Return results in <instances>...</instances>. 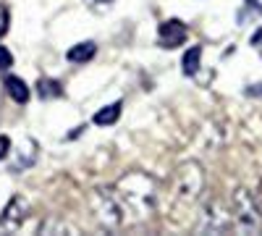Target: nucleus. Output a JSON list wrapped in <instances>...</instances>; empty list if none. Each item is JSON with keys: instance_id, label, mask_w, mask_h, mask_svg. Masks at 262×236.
<instances>
[{"instance_id": "obj_1", "label": "nucleus", "mask_w": 262, "mask_h": 236, "mask_svg": "<svg viewBox=\"0 0 262 236\" xmlns=\"http://www.w3.org/2000/svg\"><path fill=\"white\" fill-rule=\"evenodd\" d=\"M118 205L123 210V218L128 223H142L147 221L158 205V181L149 174L142 170H131L123 179H118V184L113 186Z\"/></svg>"}, {"instance_id": "obj_2", "label": "nucleus", "mask_w": 262, "mask_h": 236, "mask_svg": "<svg viewBox=\"0 0 262 236\" xmlns=\"http://www.w3.org/2000/svg\"><path fill=\"white\" fill-rule=\"evenodd\" d=\"M202 189H205V170H202V165L194 163V160L181 163L179 170H176V176H173V186H170L173 202L189 207V205H194L196 200H200Z\"/></svg>"}, {"instance_id": "obj_3", "label": "nucleus", "mask_w": 262, "mask_h": 236, "mask_svg": "<svg viewBox=\"0 0 262 236\" xmlns=\"http://www.w3.org/2000/svg\"><path fill=\"white\" fill-rule=\"evenodd\" d=\"M231 218L236 233H262V216L254 202V191L236 189L231 197Z\"/></svg>"}, {"instance_id": "obj_4", "label": "nucleus", "mask_w": 262, "mask_h": 236, "mask_svg": "<svg viewBox=\"0 0 262 236\" xmlns=\"http://www.w3.org/2000/svg\"><path fill=\"white\" fill-rule=\"evenodd\" d=\"M90 207L95 212V221L107 231H118L126 223L123 210L118 205V197L113 189H95L90 195Z\"/></svg>"}, {"instance_id": "obj_5", "label": "nucleus", "mask_w": 262, "mask_h": 236, "mask_svg": "<svg viewBox=\"0 0 262 236\" xmlns=\"http://www.w3.org/2000/svg\"><path fill=\"white\" fill-rule=\"evenodd\" d=\"M200 233H231L233 231V218H231V205L221 200L205 202L200 212V223H196Z\"/></svg>"}, {"instance_id": "obj_6", "label": "nucleus", "mask_w": 262, "mask_h": 236, "mask_svg": "<svg viewBox=\"0 0 262 236\" xmlns=\"http://www.w3.org/2000/svg\"><path fill=\"white\" fill-rule=\"evenodd\" d=\"M27 218H29V202H27L24 197L16 195V197L3 207V212H0V231L13 233V231H18L21 226H24Z\"/></svg>"}, {"instance_id": "obj_7", "label": "nucleus", "mask_w": 262, "mask_h": 236, "mask_svg": "<svg viewBox=\"0 0 262 236\" xmlns=\"http://www.w3.org/2000/svg\"><path fill=\"white\" fill-rule=\"evenodd\" d=\"M184 39H186V27L181 24L179 18H170V21H163L160 24L163 48H179V45H184Z\"/></svg>"}, {"instance_id": "obj_8", "label": "nucleus", "mask_w": 262, "mask_h": 236, "mask_svg": "<svg viewBox=\"0 0 262 236\" xmlns=\"http://www.w3.org/2000/svg\"><path fill=\"white\" fill-rule=\"evenodd\" d=\"M34 160H37V142L27 137V149H24V153H16V160L11 163V170H13V174H21V170L32 168Z\"/></svg>"}, {"instance_id": "obj_9", "label": "nucleus", "mask_w": 262, "mask_h": 236, "mask_svg": "<svg viewBox=\"0 0 262 236\" xmlns=\"http://www.w3.org/2000/svg\"><path fill=\"white\" fill-rule=\"evenodd\" d=\"M97 53V45L95 42H79V45L69 48V53H66V58H69L71 63H86V60H92Z\"/></svg>"}, {"instance_id": "obj_10", "label": "nucleus", "mask_w": 262, "mask_h": 236, "mask_svg": "<svg viewBox=\"0 0 262 236\" xmlns=\"http://www.w3.org/2000/svg\"><path fill=\"white\" fill-rule=\"evenodd\" d=\"M6 87H8V95H11L16 102H27V100H29V87H27L24 79L8 76V79H6Z\"/></svg>"}, {"instance_id": "obj_11", "label": "nucleus", "mask_w": 262, "mask_h": 236, "mask_svg": "<svg viewBox=\"0 0 262 236\" xmlns=\"http://www.w3.org/2000/svg\"><path fill=\"white\" fill-rule=\"evenodd\" d=\"M118 116H121V102L105 105L102 111H97V113H95V123H97V126H111V123H116V121H118Z\"/></svg>"}, {"instance_id": "obj_12", "label": "nucleus", "mask_w": 262, "mask_h": 236, "mask_svg": "<svg viewBox=\"0 0 262 236\" xmlns=\"http://www.w3.org/2000/svg\"><path fill=\"white\" fill-rule=\"evenodd\" d=\"M39 233H79V231L60 218H48L45 223H39Z\"/></svg>"}, {"instance_id": "obj_13", "label": "nucleus", "mask_w": 262, "mask_h": 236, "mask_svg": "<svg viewBox=\"0 0 262 236\" xmlns=\"http://www.w3.org/2000/svg\"><path fill=\"white\" fill-rule=\"evenodd\" d=\"M37 92H39L42 100H53V97H60V95H63V87H60L55 79H39Z\"/></svg>"}, {"instance_id": "obj_14", "label": "nucleus", "mask_w": 262, "mask_h": 236, "mask_svg": "<svg viewBox=\"0 0 262 236\" xmlns=\"http://www.w3.org/2000/svg\"><path fill=\"white\" fill-rule=\"evenodd\" d=\"M200 55H202L200 48H191V50L184 55V71H186V74H196V69H200Z\"/></svg>"}, {"instance_id": "obj_15", "label": "nucleus", "mask_w": 262, "mask_h": 236, "mask_svg": "<svg viewBox=\"0 0 262 236\" xmlns=\"http://www.w3.org/2000/svg\"><path fill=\"white\" fill-rule=\"evenodd\" d=\"M11 66H13V55L8 53V48L0 45V71H6V69H11Z\"/></svg>"}, {"instance_id": "obj_16", "label": "nucleus", "mask_w": 262, "mask_h": 236, "mask_svg": "<svg viewBox=\"0 0 262 236\" xmlns=\"http://www.w3.org/2000/svg\"><path fill=\"white\" fill-rule=\"evenodd\" d=\"M84 3L90 6L92 11H107V8H111V3H113V0H84Z\"/></svg>"}, {"instance_id": "obj_17", "label": "nucleus", "mask_w": 262, "mask_h": 236, "mask_svg": "<svg viewBox=\"0 0 262 236\" xmlns=\"http://www.w3.org/2000/svg\"><path fill=\"white\" fill-rule=\"evenodd\" d=\"M8 153H11V139L3 134V137H0V160L8 158Z\"/></svg>"}, {"instance_id": "obj_18", "label": "nucleus", "mask_w": 262, "mask_h": 236, "mask_svg": "<svg viewBox=\"0 0 262 236\" xmlns=\"http://www.w3.org/2000/svg\"><path fill=\"white\" fill-rule=\"evenodd\" d=\"M8 32V8L0 6V34Z\"/></svg>"}, {"instance_id": "obj_19", "label": "nucleus", "mask_w": 262, "mask_h": 236, "mask_svg": "<svg viewBox=\"0 0 262 236\" xmlns=\"http://www.w3.org/2000/svg\"><path fill=\"white\" fill-rule=\"evenodd\" d=\"M254 202H257V210H259V216H262V184H259L257 191H254Z\"/></svg>"}]
</instances>
